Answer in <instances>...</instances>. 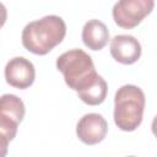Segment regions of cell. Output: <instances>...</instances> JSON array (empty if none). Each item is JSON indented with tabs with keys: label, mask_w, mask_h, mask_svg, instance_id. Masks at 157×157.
Segmentation results:
<instances>
[{
	"label": "cell",
	"mask_w": 157,
	"mask_h": 157,
	"mask_svg": "<svg viewBox=\"0 0 157 157\" xmlns=\"http://www.w3.org/2000/svg\"><path fill=\"white\" fill-rule=\"evenodd\" d=\"M66 34L64 20L56 15H48L27 23L22 31V45L36 55H45L63 42Z\"/></svg>",
	"instance_id": "obj_1"
},
{
	"label": "cell",
	"mask_w": 157,
	"mask_h": 157,
	"mask_svg": "<svg viewBox=\"0 0 157 157\" xmlns=\"http://www.w3.org/2000/svg\"><path fill=\"white\" fill-rule=\"evenodd\" d=\"M56 69L63 74L69 88L80 92L90 87L99 76L92 58L82 49H71L56 59Z\"/></svg>",
	"instance_id": "obj_2"
},
{
	"label": "cell",
	"mask_w": 157,
	"mask_h": 157,
	"mask_svg": "<svg viewBox=\"0 0 157 157\" xmlns=\"http://www.w3.org/2000/svg\"><path fill=\"white\" fill-rule=\"evenodd\" d=\"M145 93L135 85H124L115 92L114 123L123 131L136 130L144 118Z\"/></svg>",
	"instance_id": "obj_3"
},
{
	"label": "cell",
	"mask_w": 157,
	"mask_h": 157,
	"mask_svg": "<svg viewBox=\"0 0 157 157\" xmlns=\"http://www.w3.org/2000/svg\"><path fill=\"white\" fill-rule=\"evenodd\" d=\"M25 104L15 94H2L0 99V146L1 155H6L7 145L13 140L18 124L25 118Z\"/></svg>",
	"instance_id": "obj_4"
},
{
	"label": "cell",
	"mask_w": 157,
	"mask_h": 157,
	"mask_svg": "<svg viewBox=\"0 0 157 157\" xmlns=\"http://www.w3.org/2000/svg\"><path fill=\"white\" fill-rule=\"evenodd\" d=\"M153 7L155 0H118L113 6L112 15L119 27L131 29L150 15Z\"/></svg>",
	"instance_id": "obj_5"
},
{
	"label": "cell",
	"mask_w": 157,
	"mask_h": 157,
	"mask_svg": "<svg viewBox=\"0 0 157 157\" xmlns=\"http://www.w3.org/2000/svg\"><path fill=\"white\" fill-rule=\"evenodd\" d=\"M107 132L108 123L98 113L85 114L76 125V135L78 140L90 146L103 141Z\"/></svg>",
	"instance_id": "obj_6"
},
{
	"label": "cell",
	"mask_w": 157,
	"mask_h": 157,
	"mask_svg": "<svg viewBox=\"0 0 157 157\" xmlns=\"http://www.w3.org/2000/svg\"><path fill=\"white\" fill-rule=\"evenodd\" d=\"M6 82L18 90H26L34 82V65L23 56H16L7 61L5 66Z\"/></svg>",
	"instance_id": "obj_7"
},
{
	"label": "cell",
	"mask_w": 157,
	"mask_h": 157,
	"mask_svg": "<svg viewBox=\"0 0 157 157\" xmlns=\"http://www.w3.org/2000/svg\"><path fill=\"white\" fill-rule=\"evenodd\" d=\"M110 54L115 61L131 65L141 56V44L132 36L118 34L110 40Z\"/></svg>",
	"instance_id": "obj_8"
},
{
	"label": "cell",
	"mask_w": 157,
	"mask_h": 157,
	"mask_svg": "<svg viewBox=\"0 0 157 157\" xmlns=\"http://www.w3.org/2000/svg\"><path fill=\"white\" fill-rule=\"evenodd\" d=\"M109 40V31L99 20H90L82 28V42L91 50L103 49Z\"/></svg>",
	"instance_id": "obj_9"
},
{
	"label": "cell",
	"mask_w": 157,
	"mask_h": 157,
	"mask_svg": "<svg viewBox=\"0 0 157 157\" xmlns=\"http://www.w3.org/2000/svg\"><path fill=\"white\" fill-rule=\"evenodd\" d=\"M107 92H108V86L105 80L99 75L97 77V80L86 90L77 92L78 98L88 104V105H98L101 103L104 102L105 97H107Z\"/></svg>",
	"instance_id": "obj_10"
},
{
	"label": "cell",
	"mask_w": 157,
	"mask_h": 157,
	"mask_svg": "<svg viewBox=\"0 0 157 157\" xmlns=\"http://www.w3.org/2000/svg\"><path fill=\"white\" fill-rule=\"evenodd\" d=\"M151 130H152V134L157 137V115L153 118L152 120V124H151Z\"/></svg>",
	"instance_id": "obj_11"
}]
</instances>
